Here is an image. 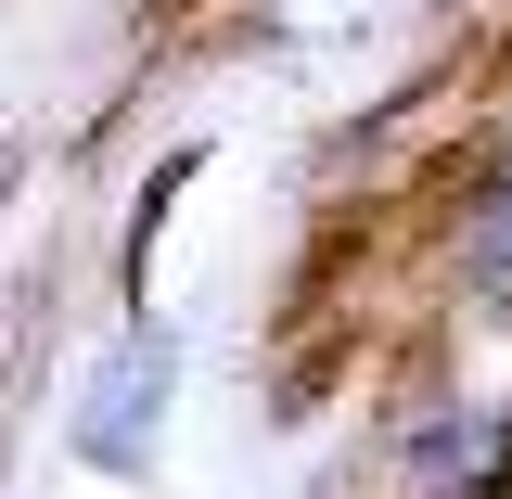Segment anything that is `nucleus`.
<instances>
[{
	"label": "nucleus",
	"mask_w": 512,
	"mask_h": 499,
	"mask_svg": "<svg viewBox=\"0 0 512 499\" xmlns=\"http://www.w3.org/2000/svg\"><path fill=\"white\" fill-rule=\"evenodd\" d=\"M167 372H180V346L167 333H128L116 372L90 384V423H77V461H103V474H141V448L167 423Z\"/></svg>",
	"instance_id": "nucleus-1"
},
{
	"label": "nucleus",
	"mask_w": 512,
	"mask_h": 499,
	"mask_svg": "<svg viewBox=\"0 0 512 499\" xmlns=\"http://www.w3.org/2000/svg\"><path fill=\"white\" fill-rule=\"evenodd\" d=\"M500 499H512V487H500Z\"/></svg>",
	"instance_id": "nucleus-4"
},
{
	"label": "nucleus",
	"mask_w": 512,
	"mask_h": 499,
	"mask_svg": "<svg viewBox=\"0 0 512 499\" xmlns=\"http://www.w3.org/2000/svg\"><path fill=\"white\" fill-rule=\"evenodd\" d=\"M500 461H512L500 410H436V436H423V474H436V487H487L500 499Z\"/></svg>",
	"instance_id": "nucleus-2"
},
{
	"label": "nucleus",
	"mask_w": 512,
	"mask_h": 499,
	"mask_svg": "<svg viewBox=\"0 0 512 499\" xmlns=\"http://www.w3.org/2000/svg\"><path fill=\"white\" fill-rule=\"evenodd\" d=\"M461 269H474V295H512V192L487 205V231H474V256H461Z\"/></svg>",
	"instance_id": "nucleus-3"
}]
</instances>
